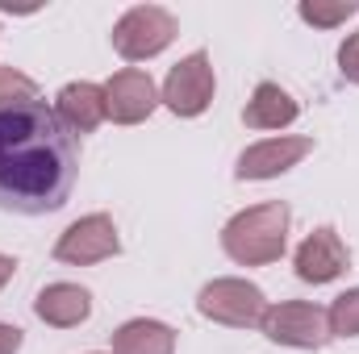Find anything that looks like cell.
Listing matches in <instances>:
<instances>
[{"label":"cell","mask_w":359,"mask_h":354,"mask_svg":"<svg viewBox=\"0 0 359 354\" xmlns=\"http://www.w3.org/2000/svg\"><path fill=\"white\" fill-rule=\"evenodd\" d=\"M80 176V138L42 100L0 113V208L17 217L59 213Z\"/></svg>","instance_id":"cell-1"},{"label":"cell","mask_w":359,"mask_h":354,"mask_svg":"<svg viewBox=\"0 0 359 354\" xmlns=\"http://www.w3.org/2000/svg\"><path fill=\"white\" fill-rule=\"evenodd\" d=\"M288 225L292 213L284 200H264L243 213H234L222 229V250L238 267H268L284 255L288 246Z\"/></svg>","instance_id":"cell-2"},{"label":"cell","mask_w":359,"mask_h":354,"mask_svg":"<svg viewBox=\"0 0 359 354\" xmlns=\"http://www.w3.org/2000/svg\"><path fill=\"white\" fill-rule=\"evenodd\" d=\"M180 34L176 13H168L163 4H134L117 17L113 25V50L126 63H147L155 55H163Z\"/></svg>","instance_id":"cell-3"},{"label":"cell","mask_w":359,"mask_h":354,"mask_svg":"<svg viewBox=\"0 0 359 354\" xmlns=\"http://www.w3.org/2000/svg\"><path fill=\"white\" fill-rule=\"evenodd\" d=\"M259 330H264L268 342L288 346V351H322V346L330 342L326 309H322V304H309V300H280V304H268Z\"/></svg>","instance_id":"cell-4"},{"label":"cell","mask_w":359,"mask_h":354,"mask_svg":"<svg viewBox=\"0 0 359 354\" xmlns=\"http://www.w3.org/2000/svg\"><path fill=\"white\" fill-rule=\"evenodd\" d=\"M196 313H201L205 321H217V325H230V330H251V325L264 321L268 296H264L255 283L226 275V279H213V283L201 288Z\"/></svg>","instance_id":"cell-5"},{"label":"cell","mask_w":359,"mask_h":354,"mask_svg":"<svg viewBox=\"0 0 359 354\" xmlns=\"http://www.w3.org/2000/svg\"><path fill=\"white\" fill-rule=\"evenodd\" d=\"M213 92H217V80H213L209 55H205V50H192L188 59H180L176 67L168 71L159 100H163L176 117H201V113L213 104Z\"/></svg>","instance_id":"cell-6"},{"label":"cell","mask_w":359,"mask_h":354,"mask_svg":"<svg viewBox=\"0 0 359 354\" xmlns=\"http://www.w3.org/2000/svg\"><path fill=\"white\" fill-rule=\"evenodd\" d=\"M121 250V238H117V225L109 213H88L80 221H72L59 242H55V259L59 263H72V267H92V263H104Z\"/></svg>","instance_id":"cell-7"},{"label":"cell","mask_w":359,"mask_h":354,"mask_svg":"<svg viewBox=\"0 0 359 354\" xmlns=\"http://www.w3.org/2000/svg\"><path fill=\"white\" fill-rule=\"evenodd\" d=\"M309 150H313V138H297V134L264 138V142H255V146H247L238 155L234 176L243 179V183L247 179H276V176H284V171H292Z\"/></svg>","instance_id":"cell-8"},{"label":"cell","mask_w":359,"mask_h":354,"mask_svg":"<svg viewBox=\"0 0 359 354\" xmlns=\"http://www.w3.org/2000/svg\"><path fill=\"white\" fill-rule=\"evenodd\" d=\"M351 263V255H347V242L339 238V229H330V225H318L301 246H297V255H292V267H297V279H305V283H334L343 271Z\"/></svg>","instance_id":"cell-9"},{"label":"cell","mask_w":359,"mask_h":354,"mask_svg":"<svg viewBox=\"0 0 359 354\" xmlns=\"http://www.w3.org/2000/svg\"><path fill=\"white\" fill-rule=\"evenodd\" d=\"M104 104H109V121L117 125H138L147 121L155 108H159V92H155V80L138 67H126L117 71L109 84H104Z\"/></svg>","instance_id":"cell-10"},{"label":"cell","mask_w":359,"mask_h":354,"mask_svg":"<svg viewBox=\"0 0 359 354\" xmlns=\"http://www.w3.org/2000/svg\"><path fill=\"white\" fill-rule=\"evenodd\" d=\"M34 313L50 330H76L92 317V292L80 283H46L34 300Z\"/></svg>","instance_id":"cell-11"},{"label":"cell","mask_w":359,"mask_h":354,"mask_svg":"<svg viewBox=\"0 0 359 354\" xmlns=\"http://www.w3.org/2000/svg\"><path fill=\"white\" fill-rule=\"evenodd\" d=\"M55 113H59V121H63L72 134H92L100 121H109L104 88H100V84H88V80L67 84V88L59 92V100H55Z\"/></svg>","instance_id":"cell-12"},{"label":"cell","mask_w":359,"mask_h":354,"mask_svg":"<svg viewBox=\"0 0 359 354\" xmlns=\"http://www.w3.org/2000/svg\"><path fill=\"white\" fill-rule=\"evenodd\" d=\"M297 117H301V104L280 88V84H271V80H264L259 88L251 92V100H247V108H243L247 129H284V125H292Z\"/></svg>","instance_id":"cell-13"},{"label":"cell","mask_w":359,"mask_h":354,"mask_svg":"<svg viewBox=\"0 0 359 354\" xmlns=\"http://www.w3.org/2000/svg\"><path fill=\"white\" fill-rule=\"evenodd\" d=\"M113 354H176V330L151 317H134L113 330Z\"/></svg>","instance_id":"cell-14"},{"label":"cell","mask_w":359,"mask_h":354,"mask_svg":"<svg viewBox=\"0 0 359 354\" xmlns=\"http://www.w3.org/2000/svg\"><path fill=\"white\" fill-rule=\"evenodd\" d=\"M297 13H301V21H309L313 29H334V25H343L347 17H355L359 4L355 0H305Z\"/></svg>","instance_id":"cell-15"},{"label":"cell","mask_w":359,"mask_h":354,"mask_svg":"<svg viewBox=\"0 0 359 354\" xmlns=\"http://www.w3.org/2000/svg\"><path fill=\"white\" fill-rule=\"evenodd\" d=\"M326 321H330V338H359V288L334 296V304L326 309Z\"/></svg>","instance_id":"cell-16"},{"label":"cell","mask_w":359,"mask_h":354,"mask_svg":"<svg viewBox=\"0 0 359 354\" xmlns=\"http://www.w3.org/2000/svg\"><path fill=\"white\" fill-rule=\"evenodd\" d=\"M38 100V84L17 71V67H0V113L8 108H21V104H34Z\"/></svg>","instance_id":"cell-17"},{"label":"cell","mask_w":359,"mask_h":354,"mask_svg":"<svg viewBox=\"0 0 359 354\" xmlns=\"http://www.w3.org/2000/svg\"><path fill=\"white\" fill-rule=\"evenodd\" d=\"M339 71H343L347 84H359V29L347 34L343 46H339Z\"/></svg>","instance_id":"cell-18"},{"label":"cell","mask_w":359,"mask_h":354,"mask_svg":"<svg viewBox=\"0 0 359 354\" xmlns=\"http://www.w3.org/2000/svg\"><path fill=\"white\" fill-rule=\"evenodd\" d=\"M21 342H25V338H21V330L0 321V354H17V351H21Z\"/></svg>","instance_id":"cell-19"},{"label":"cell","mask_w":359,"mask_h":354,"mask_svg":"<svg viewBox=\"0 0 359 354\" xmlns=\"http://www.w3.org/2000/svg\"><path fill=\"white\" fill-rule=\"evenodd\" d=\"M13 271H17V259H13V255H0V288L13 279Z\"/></svg>","instance_id":"cell-20"}]
</instances>
